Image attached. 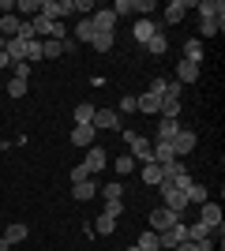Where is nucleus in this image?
<instances>
[{"label":"nucleus","mask_w":225,"mask_h":251,"mask_svg":"<svg viewBox=\"0 0 225 251\" xmlns=\"http://www.w3.org/2000/svg\"><path fill=\"white\" fill-rule=\"evenodd\" d=\"M158 191H161V206L165 210H173V214H184V210H188V195H184L180 188H173L169 180H161Z\"/></svg>","instance_id":"nucleus-1"},{"label":"nucleus","mask_w":225,"mask_h":251,"mask_svg":"<svg viewBox=\"0 0 225 251\" xmlns=\"http://www.w3.org/2000/svg\"><path fill=\"white\" fill-rule=\"evenodd\" d=\"M109 165V154H105V147H86V157H83V173L86 176H98V173H101V169Z\"/></svg>","instance_id":"nucleus-2"},{"label":"nucleus","mask_w":225,"mask_h":251,"mask_svg":"<svg viewBox=\"0 0 225 251\" xmlns=\"http://www.w3.org/2000/svg\"><path fill=\"white\" fill-rule=\"evenodd\" d=\"M192 11H199V19H214L218 26H225V4L222 0H199V4H192Z\"/></svg>","instance_id":"nucleus-3"},{"label":"nucleus","mask_w":225,"mask_h":251,"mask_svg":"<svg viewBox=\"0 0 225 251\" xmlns=\"http://www.w3.org/2000/svg\"><path fill=\"white\" fill-rule=\"evenodd\" d=\"M173 225H180V214H173V210H165V206H158L150 214V232H165V229H173Z\"/></svg>","instance_id":"nucleus-4"},{"label":"nucleus","mask_w":225,"mask_h":251,"mask_svg":"<svg viewBox=\"0 0 225 251\" xmlns=\"http://www.w3.org/2000/svg\"><path fill=\"white\" fill-rule=\"evenodd\" d=\"M42 15L53 19V23H60L64 15H72V0H42Z\"/></svg>","instance_id":"nucleus-5"},{"label":"nucleus","mask_w":225,"mask_h":251,"mask_svg":"<svg viewBox=\"0 0 225 251\" xmlns=\"http://www.w3.org/2000/svg\"><path fill=\"white\" fill-rule=\"evenodd\" d=\"M90 23H94L98 34H113V30H117V11H113V8H98Z\"/></svg>","instance_id":"nucleus-6"},{"label":"nucleus","mask_w":225,"mask_h":251,"mask_svg":"<svg viewBox=\"0 0 225 251\" xmlns=\"http://www.w3.org/2000/svg\"><path fill=\"white\" fill-rule=\"evenodd\" d=\"M195 143H199V139H195V131H184V127H180L169 147H173V154H176V157H188V154L195 150Z\"/></svg>","instance_id":"nucleus-7"},{"label":"nucleus","mask_w":225,"mask_h":251,"mask_svg":"<svg viewBox=\"0 0 225 251\" xmlns=\"http://www.w3.org/2000/svg\"><path fill=\"white\" fill-rule=\"evenodd\" d=\"M199 221H203V225H210V229L222 236V206H218V202L206 199V202H203V210H199Z\"/></svg>","instance_id":"nucleus-8"},{"label":"nucleus","mask_w":225,"mask_h":251,"mask_svg":"<svg viewBox=\"0 0 225 251\" xmlns=\"http://www.w3.org/2000/svg\"><path fill=\"white\" fill-rule=\"evenodd\" d=\"M180 240H188V232H184V221H180V225H173V229H165V232H158V244H161V251H173Z\"/></svg>","instance_id":"nucleus-9"},{"label":"nucleus","mask_w":225,"mask_h":251,"mask_svg":"<svg viewBox=\"0 0 225 251\" xmlns=\"http://www.w3.org/2000/svg\"><path fill=\"white\" fill-rule=\"evenodd\" d=\"M105 127V131H120V116L117 109H94V131Z\"/></svg>","instance_id":"nucleus-10"},{"label":"nucleus","mask_w":225,"mask_h":251,"mask_svg":"<svg viewBox=\"0 0 225 251\" xmlns=\"http://www.w3.org/2000/svg\"><path fill=\"white\" fill-rule=\"evenodd\" d=\"M180 131V120H173V116H158V143H173Z\"/></svg>","instance_id":"nucleus-11"},{"label":"nucleus","mask_w":225,"mask_h":251,"mask_svg":"<svg viewBox=\"0 0 225 251\" xmlns=\"http://www.w3.org/2000/svg\"><path fill=\"white\" fill-rule=\"evenodd\" d=\"M72 195H75L79 202L94 199V195H98V180H94V176H86V180H79V184H72Z\"/></svg>","instance_id":"nucleus-12"},{"label":"nucleus","mask_w":225,"mask_h":251,"mask_svg":"<svg viewBox=\"0 0 225 251\" xmlns=\"http://www.w3.org/2000/svg\"><path fill=\"white\" fill-rule=\"evenodd\" d=\"M180 60L199 64V68H203V42H199V38H188V42H184V56H180Z\"/></svg>","instance_id":"nucleus-13"},{"label":"nucleus","mask_w":225,"mask_h":251,"mask_svg":"<svg viewBox=\"0 0 225 251\" xmlns=\"http://www.w3.org/2000/svg\"><path fill=\"white\" fill-rule=\"evenodd\" d=\"M26 236H30V229H26L23 221H11V225H8V232H4L0 240H4V244H8V248H11V244H23V240H26Z\"/></svg>","instance_id":"nucleus-14"},{"label":"nucleus","mask_w":225,"mask_h":251,"mask_svg":"<svg viewBox=\"0 0 225 251\" xmlns=\"http://www.w3.org/2000/svg\"><path fill=\"white\" fill-rule=\"evenodd\" d=\"M188 11H192V4H188V0H173L169 8H165V23H184V15H188Z\"/></svg>","instance_id":"nucleus-15"},{"label":"nucleus","mask_w":225,"mask_h":251,"mask_svg":"<svg viewBox=\"0 0 225 251\" xmlns=\"http://www.w3.org/2000/svg\"><path fill=\"white\" fill-rule=\"evenodd\" d=\"M135 113H147V116H158L161 113V101L154 94H139L135 98Z\"/></svg>","instance_id":"nucleus-16"},{"label":"nucleus","mask_w":225,"mask_h":251,"mask_svg":"<svg viewBox=\"0 0 225 251\" xmlns=\"http://www.w3.org/2000/svg\"><path fill=\"white\" fill-rule=\"evenodd\" d=\"M154 34H158V26H154L150 19H139L135 26H131V38H135V42H143V45H147L150 38H154Z\"/></svg>","instance_id":"nucleus-17"},{"label":"nucleus","mask_w":225,"mask_h":251,"mask_svg":"<svg viewBox=\"0 0 225 251\" xmlns=\"http://www.w3.org/2000/svg\"><path fill=\"white\" fill-rule=\"evenodd\" d=\"M72 143H75V147H94V127H90V124H75Z\"/></svg>","instance_id":"nucleus-18"},{"label":"nucleus","mask_w":225,"mask_h":251,"mask_svg":"<svg viewBox=\"0 0 225 251\" xmlns=\"http://www.w3.org/2000/svg\"><path fill=\"white\" fill-rule=\"evenodd\" d=\"M195 79H199V64H188V60L176 64V83H195Z\"/></svg>","instance_id":"nucleus-19"},{"label":"nucleus","mask_w":225,"mask_h":251,"mask_svg":"<svg viewBox=\"0 0 225 251\" xmlns=\"http://www.w3.org/2000/svg\"><path fill=\"white\" fill-rule=\"evenodd\" d=\"M56 56H64V42L45 38V42H42V60H56Z\"/></svg>","instance_id":"nucleus-20"},{"label":"nucleus","mask_w":225,"mask_h":251,"mask_svg":"<svg viewBox=\"0 0 225 251\" xmlns=\"http://www.w3.org/2000/svg\"><path fill=\"white\" fill-rule=\"evenodd\" d=\"M139 176H143V184H147V188H154V184H161V165H158V161H147Z\"/></svg>","instance_id":"nucleus-21"},{"label":"nucleus","mask_w":225,"mask_h":251,"mask_svg":"<svg viewBox=\"0 0 225 251\" xmlns=\"http://www.w3.org/2000/svg\"><path fill=\"white\" fill-rule=\"evenodd\" d=\"M19 15H0V38H15L19 34Z\"/></svg>","instance_id":"nucleus-22"},{"label":"nucleus","mask_w":225,"mask_h":251,"mask_svg":"<svg viewBox=\"0 0 225 251\" xmlns=\"http://www.w3.org/2000/svg\"><path fill=\"white\" fill-rule=\"evenodd\" d=\"M150 154H154V161H158V165H169L173 157H176L169 143H154V150H150Z\"/></svg>","instance_id":"nucleus-23"},{"label":"nucleus","mask_w":225,"mask_h":251,"mask_svg":"<svg viewBox=\"0 0 225 251\" xmlns=\"http://www.w3.org/2000/svg\"><path fill=\"white\" fill-rule=\"evenodd\" d=\"M75 124H90V127H94V105H90V101L75 105Z\"/></svg>","instance_id":"nucleus-24"},{"label":"nucleus","mask_w":225,"mask_h":251,"mask_svg":"<svg viewBox=\"0 0 225 251\" xmlns=\"http://www.w3.org/2000/svg\"><path fill=\"white\" fill-rule=\"evenodd\" d=\"M15 11H23V15H30V19H34V15H42V0H15ZM23 15H19V19H23Z\"/></svg>","instance_id":"nucleus-25"},{"label":"nucleus","mask_w":225,"mask_h":251,"mask_svg":"<svg viewBox=\"0 0 225 251\" xmlns=\"http://www.w3.org/2000/svg\"><path fill=\"white\" fill-rule=\"evenodd\" d=\"M135 165H139V161H135L131 154H120L117 161H113V169H117V176H128V173H131Z\"/></svg>","instance_id":"nucleus-26"},{"label":"nucleus","mask_w":225,"mask_h":251,"mask_svg":"<svg viewBox=\"0 0 225 251\" xmlns=\"http://www.w3.org/2000/svg\"><path fill=\"white\" fill-rule=\"evenodd\" d=\"M184 195H188V202H199V206L206 202V188H203V184H195V180L184 188Z\"/></svg>","instance_id":"nucleus-27"},{"label":"nucleus","mask_w":225,"mask_h":251,"mask_svg":"<svg viewBox=\"0 0 225 251\" xmlns=\"http://www.w3.org/2000/svg\"><path fill=\"white\" fill-rule=\"evenodd\" d=\"M75 38H79V42H94V23L79 19V23H75Z\"/></svg>","instance_id":"nucleus-28"},{"label":"nucleus","mask_w":225,"mask_h":251,"mask_svg":"<svg viewBox=\"0 0 225 251\" xmlns=\"http://www.w3.org/2000/svg\"><path fill=\"white\" fill-rule=\"evenodd\" d=\"M23 60L30 64V68H34L38 60H42V38H34V42H26V56H23Z\"/></svg>","instance_id":"nucleus-29"},{"label":"nucleus","mask_w":225,"mask_h":251,"mask_svg":"<svg viewBox=\"0 0 225 251\" xmlns=\"http://www.w3.org/2000/svg\"><path fill=\"white\" fill-rule=\"evenodd\" d=\"M98 195H101V199H120V195H124V184H120V180H113V184H105V188H98Z\"/></svg>","instance_id":"nucleus-30"},{"label":"nucleus","mask_w":225,"mask_h":251,"mask_svg":"<svg viewBox=\"0 0 225 251\" xmlns=\"http://www.w3.org/2000/svg\"><path fill=\"white\" fill-rule=\"evenodd\" d=\"M147 49L150 52H154V56H161V52H165V49H169V38H165V34H154V38H150V42H147Z\"/></svg>","instance_id":"nucleus-31"},{"label":"nucleus","mask_w":225,"mask_h":251,"mask_svg":"<svg viewBox=\"0 0 225 251\" xmlns=\"http://www.w3.org/2000/svg\"><path fill=\"white\" fill-rule=\"evenodd\" d=\"M135 248H143V251H161V244H158V232H143L139 236V244H135Z\"/></svg>","instance_id":"nucleus-32"},{"label":"nucleus","mask_w":225,"mask_h":251,"mask_svg":"<svg viewBox=\"0 0 225 251\" xmlns=\"http://www.w3.org/2000/svg\"><path fill=\"white\" fill-rule=\"evenodd\" d=\"M113 42H117L113 34H98V30H94V42H90V45H94L98 52H109V49H113Z\"/></svg>","instance_id":"nucleus-33"},{"label":"nucleus","mask_w":225,"mask_h":251,"mask_svg":"<svg viewBox=\"0 0 225 251\" xmlns=\"http://www.w3.org/2000/svg\"><path fill=\"white\" fill-rule=\"evenodd\" d=\"M30 72L34 68L26 60H11V79H30Z\"/></svg>","instance_id":"nucleus-34"},{"label":"nucleus","mask_w":225,"mask_h":251,"mask_svg":"<svg viewBox=\"0 0 225 251\" xmlns=\"http://www.w3.org/2000/svg\"><path fill=\"white\" fill-rule=\"evenodd\" d=\"M94 229H98V236H109V232L117 229V218H109V214H101V218H98V225H94Z\"/></svg>","instance_id":"nucleus-35"},{"label":"nucleus","mask_w":225,"mask_h":251,"mask_svg":"<svg viewBox=\"0 0 225 251\" xmlns=\"http://www.w3.org/2000/svg\"><path fill=\"white\" fill-rule=\"evenodd\" d=\"M131 113H135V98L124 94V98L117 101V116H131Z\"/></svg>","instance_id":"nucleus-36"},{"label":"nucleus","mask_w":225,"mask_h":251,"mask_svg":"<svg viewBox=\"0 0 225 251\" xmlns=\"http://www.w3.org/2000/svg\"><path fill=\"white\" fill-rule=\"evenodd\" d=\"M165 90H169V79H161V75H158V79H150V86H147V94H154V98H161Z\"/></svg>","instance_id":"nucleus-37"},{"label":"nucleus","mask_w":225,"mask_h":251,"mask_svg":"<svg viewBox=\"0 0 225 251\" xmlns=\"http://www.w3.org/2000/svg\"><path fill=\"white\" fill-rule=\"evenodd\" d=\"M199 34H203V38H214V34H222V26H218L214 19H199Z\"/></svg>","instance_id":"nucleus-38"},{"label":"nucleus","mask_w":225,"mask_h":251,"mask_svg":"<svg viewBox=\"0 0 225 251\" xmlns=\"http://www.w3.org/2000/svg\"><path fill=\"white\" fill-rule=\"evenodd\" d=\"M26 94V79H8V98H23Z\"/></svg>","instance_id":"nucleus-39"},{"label":"nucleus","mask_w":225,"mask_h":251,"mask_svg":"<svg viewBox=\"0 0 225 251\" xmlns=\"http://www.w3.org/2000/svg\"><path fill=\"white\" fill-rule=\"evenodd\" d=\"M105 214H109V218H120V214H124V199H109L105 202Z\"/></svg>","instance_id":"nucleus-40"},{"label":"nucleus","mask_w":225,"mask_h":251,"mask_svg":"<svg viewBox=\"0 0 225 251\" xmlns=\"http://www.w3.org/2000/svg\"><path fill=\"white\" fill-rule=\"evenodd\" d=\"M72 11H94V4L90 0H72Z\"/></svg>","instance_id":"nucleus-41"},{"label":"nucleus","mask_w":225,"mask_h":251,"mask_svg":"<svg viewBox=\"0 0 225 251\" xmlns=\"http://www.w3.org/2000/svg\"><path fill=\"white\" fill-rule=\"evenodd\" d=\"M79 180H86V173H83V165H75V169H72V184H79Z\"/></svg>","instance_id":"nucleus-42"},{"label":"nucleus","mask_w":225,"mask_h":251,"mask_svg":"<svg viewBox=\"0 0 225 251\" xmlns=\"http://www.w3.org/2000/svg\"><path fill=\"white\" fill-rule=\"evenodd\" d=\"M4 68H8V72H11V56H8V52H4V49H0V72H4Z\"/></svg>","instance_id":"nucleus-43"},{"label":"nucleus","mask_w":225,"mask_h":251,"mask_svg":"<svg viewBox=\"0 0 225 251\" xmlns=\"http://www.w3.org/2000/svg\"><path fill=\"white\" fill-rule=\"evenodd\" d=\"M128 251H143V248H128Z\"/></svg>","instance_id":"nucleus-44"}]
</instances>
